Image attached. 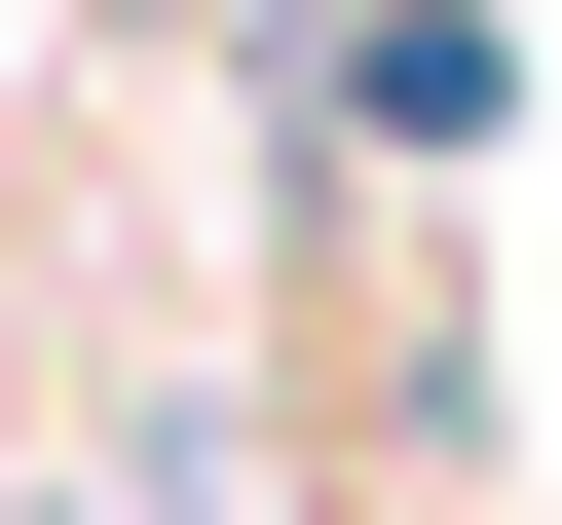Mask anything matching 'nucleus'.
<instances>
[{"instance_id": "f03ea898", "label": "nucleus", "mask_w": 562, "mask_h": 525, "mask_svg": "<svg viewBox=\"0 0 562 525\" xmlns=\"http://www.w3.org/2000/svg\"><path fill=\"white\" fill-rule=\"evenodd\" d=\"M150 38H188V0H150Z\"/></svg>"}, {"instance_id": "f257e3e1", "label": "nucleus", "mask_w": 562, "mask_h": 525, "mask_svg": "<svg viewBox=\"0 0 562 525\" xmlns=\"http://www.w3.org/2000/svg\"><path fill=\"white\" fill-rule=\"evenodd\" d=\"M301 113H338V150H413V188H450V150H487V113H525V76H487V0H301Z\"/></svg>"}]
</instances>
